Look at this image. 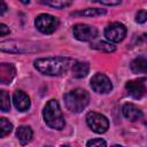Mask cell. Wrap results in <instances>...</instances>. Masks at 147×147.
I'll use <instances>...</instances> for the list:
<instances>
[{
    "instance_id": "cell-1",
    "label": "cell",
    "mask_w": 147,
    "mask_h": 147,
    "mask_svg": "<svg viewBox=\"0 0 147 147\" xmlns=\"http://www.w3.org/2000/svg\"><path fill=\"white\" fill-rule=\"evenodd\" d=\"M75 60L71 57L55 56V57H44L37 59L34 61V67L38 71L47 76H61L65 74L75 64Z\"/></svg>"
},
{
    "instance_id": "cell-2",
    "label": "cell",
    "mask_w": 147,
    "mask_h": 147,
    "mask_svg": "<svg viewBox=\"0 0 147 147\" xmlns=\"http://www.w3.org/2000/svg\"><path fill=\"white\" fill-rule=\"evenodd\" d=\"M42 116L45 119V123L55 130H62L64 127V118L62 115V111L60 109V105L56 100L52 99L49 100L42 111Z\"/></svg>"
},
{
    "instance_id": "cell-3",
    "label": "cell",
    "mask_w": 147,
    "mask_h": 147,
    "mask_svg": "<svg viewBox=\"0 0 147 147\" xmlns=\"http://www.w3.org/2000/svg\"><path fill=\"white\" fill-rule=\"evenodd\" d=\"M88 101H90V95L83 88H76L64 94L65 107L72 113L83 111L88 105Z\"/></svg>"
},
{
    "instance_id": "cell-4",
    "label": "cell",
    "mask_w": 147,
    "mask_h": 147,
    "mask_svg": "<svg viewBox=\"0 0 147 147\" xmlns=\"http://www.w3.org/2000/svg\"><path fill=\"white\" fill-rule=\"evenodd\" d=\"M36 28L45 34L53 33L59 26V18L49 14H40L34 21Z\"/></svg>"
},
{
    "instance_id": "cell-5",
    "label": "cell",
    "mask_w": 147,
    "mask_h": 147,
    "mask_svg": "<svg viewBox=\"0 0 147 147\" xmlns=\"http://www.w3.org/2000/svg\"><path fill=\"white\" fill-rule=\"evenodd\" d=\"M86 123L88 127L95 133H105L109 127L107 117L95 111H90L86 115Z\"/></svg>"
},
{
    "instance_id": "cell-6",
    "label": "cell",
    "mask_w": 147,
    "mask_h": 147,
    "mask_svg": "<svg viewBox=\"0 0 147 147\" xmlns=\"http://www.w3.org/2000/svg\"><path fill=\"white\" fill-rule=\"evenodd\" d=\"M72 32H74V36L76 37V39L82 40V41L93 40L98 36L96 28H94L92 25H88V24H83V23L76 24L72 28Z\"/></svg>"
},
{
    "instance_id": "cell-7",
    "label": "cell",
    "mask_w": 147,
    "mask_h": 147,
    "mask_svg": "<svg viewBox=\"0 0 147 147\" xmlns=\"http://www.w3.org/2000/svg\"><path fill=\"white\" fill-rule=\"evenodd\" d=\"M105 36L109 41L119 42L126 36V28L119 22H114L109 24L105 30Z\"/></svg>"
},
{
    "instance_id": "cell-8",
    "label": "cell",
    "mask_w": 147,
    "mask_h": 147,
    "mask_svg": "<svg viewBox=\"0 0 147 147\" xmlns=\"http://www.w3.org/2000/svg\"><path fill=\"white\" fill-rule=\"evenodd\" d=\"M91 87L96 93H108L113 90L110 79L105 74H95L91 78Z\"/></svg>"
},
{
    "instance_id": "cell-9",
    "label": "cell",
    "mask_w": 147,
    "mask_h": 147,
    "mask_svg": "<svg viewBox=\"0 0 147 147\" xmlns=\"http://www.w3.org/2000/svg\"><path fill=\"white\" fill-rule=\"evenodd\" d=\"M125 90H126L127 94L130 96H132L133 99H141L147 93V88L145 86V83L141 79L127 82L125 84Z\"/></svg>"
},
{
    "instance_id": "cell-10",
    "label": "cell",
    "mask_w": 147,
    "mask_h": 147,
    "mask_svg": "<svg viewBox=\"0 0 147 147\" xmlns=\"http://www.w3.org/2000/svg\"><path fill=\"white\" fill-rule=\"evenodd\" d=\"M13 102L16 109L20 111H25L30 108V98L23 91H16L13 95Z\"/></svg>"
},
{
    "instance_id": "cell-11",
    "label": "cell",
    "mask_w": 147,
    "mask_h": 147,
    "mask_svg": "<svg viewBox=\"0 0 147 147\" xmlns=\"http://www.w3.org/2000/svg\"><path fill=\"white\" fill-rule=\"evenodd\" d=\"M16 70L11 63H1L0 64V82L2 84H9L15 77Z\"/></svg>"
},
{
    "instance_id": "cell-12",
    "label": "cell",
    "mask_w": 147,
    "mask_h": 147,
    "mask_svg": "<svg viewBox=\"0 0 147 147\" xmlns=\"http://www.w3.org/2000/svg\"><path fill=\"white\" fill-rule=\"evenodd\" d=\"M123 115L125 118L132 122H136L142 117V111L138 107H136L133 103H125L123 106Z\"/></svg>"
},
{
    "instance_id": "cell-13",
    "label": "cell",
    "mask_w": 147,
    "mask_h": 147,
    "mask_svg": "<svg viewBox=\"0 0 147 147\" xmlns=\"http://www.w3.org/2000/svg\"><path fill=\"white\" fill-rule=\"evenodd\" d=\"M32 134H33L32 129L29 125H21L16 130V137L21 142V145H26L28 142H30L32 139Z\"/></svg>"
},
{
    "instance_id": "cell-14",
    "label": "cell",
    "mask_w": 147,
    "mask_h": 147,
    "mask_svg": "<svg viewBox=\"0 0 147 147\" xmlns=\"http://www.w3.org/2000/svg\"><path fill=\"white\" fill-rule=\"evenodd\" d=\"M72 75L76 78H83L85 77L88 71H90V64L85 61H80V62H75V64L71 68Z\"/></svg>"
},
{
    "instance_id": "cell-15",
    "label": "cell",
    "mask_w": 147,
    "mask_h": 147,
    "mask_svg": "<svg viewBox=\"0 0 147 147\" xmlns=\"http://www.w3.org/2000/svg\"><path fill=\"white\" fill-rule=\"evenodd\" d=\"M130 67L133 74H147V59L138 57L131 62Z\"/></svg>"
},
{
    "instance_id": "cell-16",
    "label": "cell",
    "mask_w": 147,
    "mask_h": 147,
    "mask_svg": "<svg viewBox=\"0 0 147 147\" xmlns=\"http://www.w3.org/2000/svg\"><path fill=\"white\" fill-rule=\"evenodd\" d=\"M106 14V9H99V8H87L79 11H75L71 15L72 16H100Z\"/></svg>"
},
{
    "instance_id": "cell-17",
    "label": "cell",
    "mask_w": 147,
    "mask_h": 147,
    "mask_svg": "<svg viewBox=\"0 0 147 147\" xmlns=\"http://www.w3.org/2000/svg\"><path fill=\"white\" fill-rule=\"evenodd\" d=\"M91 48L96 49V51H101V52H107V53H111L116 49V47L110 44V42H106V41H98V42H93L91 44Z\"/></svg>"
},
{
    "instance_id": "cell-18",
    "label": "cell",
    "mask_w": 147,
    "mask_h": 147,
    "mask_svg": "<svg viewBox=\"0 0 147 147\" xmlns=\"http://www.w3.org/2000/svg\"><path fill=\"white\" fill-rule=\"evenodd\" d=\"M13 130V124L5 117L0 118V137L3 138L7 134H9Z\"/></svg>"
},
{
    "instance_id": "cell-19",
    "label": "cell",
    "mask_w": 147,
    "mask_h": 147,
    "mask_svg": "<svg viewBox=\"0 0 147 147\" xmlns=\"http://www.w3.org/2000/svg\"><path fill=\"white\" fill-rule=\"evenodd\" d=\"M0 107L2 111H8L10 109V101H9V95L6 91L1 90L0 91Z\"/></svg>"
},
{
    "instance_id": "cell-20",
    "label": "cell",
    "mask_w": 147,
    "mask_h": 147,
    "mask_svg": "<svg viewBox=\"0 0 147 147\" xmlns=\"http://www.w3.org/2000/svg\"><path fill=\"white\" fill-rule=\"evenodd\" d=\"M40 3H44L46 6H51L53 8L61 9V8H65V7L70 6L72 2L71 1H65V0L64 1L63 0H61V1H54V0H52V1H40Z\"/></svg>"
},
{
    "instance_id": "cell-21",
    "label": "cell",
    "mask_w": 147,
    "mask_h": 147,
    "mask_svg": "<svg viewBox=\"0 0 147 147\" xmlns=\"http://www.w3.org/2000/svg\"><path fill=\"white\" fill-rule=\"evenodd\" d=\"M86 147H107V144L103 139L96 138V139H91L87 141Z\"/></svg>"
},
{
    "instance_id": "cell-22",
    "label": "cell",
    "mask_w": 147,
    "mask_h": 147,
    "mask_svg": "<svg viewBox=\"0 0 147 147\" xmlns=\"http://www.w3.org/2000/svg\"><path fill=\"white\" fill-rule=\"evenodd\" d=\"M136 21L138 22V23H145L146 21H147V11L146 10H144V9H141V10H139L137 14H136Z\"/></svg>"
},
{
    "instance_id": "cell-23",
    "label": "cell",
    "mask_w": 147,
    "mask_h": 147,
    "mask_svg": "<svg viewBox=\"0 0 147 147\" xmlns=\"http://www.w3.org/2000/svg\"><path fill=\"white\" fill-rule=\"evenodd\" d=\"M8 33H9V28H7V25L3 24V23L0 24V36L1 37H5Z\"/></svg>"
},
{
    "instance_id": "cell-24",
    "label": "cell",
    "mask_w": 147,
    "mask_h": 147,
    "mask_svg": "<svg viewBox=\"0 0 147 147\" xmlns=\"http://www.w3.org/2000/svg\"><path fill=\"white\" fill-rule=\"evenodd\" d=\"M98 3H101V5H107V6H113V5H119L121 1H95Z\"/></svg>"
},
{
    "instance_id": "cell-25",
    "label": "cell",
    "mask_w": 147,
    "mask_h": 147,
    "mask_svg": "<svg viewBox=\"0 0 147 147\" xmlns=\"http://www.w3.org/2000/svg\"><path fill=\"white\" fill-rule=\"evenodd\" d=\"M0 6H1V8H0V15H2V14L7 10V6H6V3H5L3 1L0 2Z\"/></svg>"
},
{
    "instance_id": "cell-26",
    "label": "cell",
    "mask_w": 147,
    "mask_h": 147,
    "mask_svg": "<svg viewBox=\"0 0 147 147\" xmlns=\"http://www.w3.org/2000/svg\"><path fill=\"white\" fill-rule=\"evenodd\" d=\"M113 147H123V146H119V145H115V146H113Z\"/></svg>"
},
{
    "instance_id": "cell-27",
    "label": "cell",
    "mask_w": 147,
    "mask_h": 147,
    "mask_svg": "<svg viewBox=\"0 0 147 147\" xmlns=\"http://www.w3.org/2000/svg\"><path fill=\"white\" fill-rule=\"evenodd\" d=\"M62 147H69V146H62Z\"/></svg>"
}]
</instances>
